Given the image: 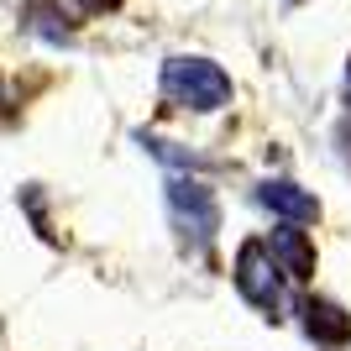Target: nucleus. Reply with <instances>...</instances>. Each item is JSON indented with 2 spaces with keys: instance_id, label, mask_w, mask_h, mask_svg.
<instances>
[{
  "instance_id": "nucleus-1",
  "label": "nucleus",
  "mask_w": 351,
  "mask_h": 351,
  "mask_svg": "<svg viewBox=\"0 0 351 351\" xmlns=\"http://www.w3.org/2000/svg\"><path fill=\"white\" fill-rule=\"evenodd\" d=\"M162 95H168L178 110L215 116V110H226V105H231V73L220 69L215 58L178 53V58L162 63Z\"/></svg>"
},
{
  "instance_id": "nucleus-2",
  "label": "nucleus",
  "mask_w": 351,
  "mask_h": 351,
  "mask_svg": "<svg viewBox=\"0 0 351 351\" xmlns=\"http://www.w3.org/2000/svg\"><path fill=\"white\" fill-rule=\"evenodd\" d=\"M236 289H241L247 304L278 309V299H283V267H278V257L267 252V241H241V252H236Z\"/></svg>"
},
{
  "instance_id": "nucleus-3",
  "label": "nucleus",
  "mask_w": 351,
  "mask_h": 351,
  "mask_svg": "<svg viewBox=\"0 0 351 351\" xmlns=\"http://www.w3.org/2000/svg\"><path fill=\"white\" fill-rule=\"evenodd\" d=\"M168 210H173L178 231L189 236L194 247H205L210 236L220 231V205H215V194H210L205 184H194V178H173V184H168Z\"/></svg>"
},
{
  "instance_id": "nucleus-4",
  "label": "nucleus",
  "mask_w": 351,
  "mask_h": 351,
  "mask_svg": "<svg viewBox=\"0 0 351 351\" xmlns=\"http://www.w3.org/2000/svg\"><path fill=\"white\" fill-rule=\"evenodd\" d=\"M257 199H263V210H273L283 226H304V220L320 215L315 194H304L299 184H289V178H267L263 189H257Z\"/></svg>"
},
{
  "instance_id": "nucleus-5",
  "label": "nucleus",
  "mask_w": 351,
  "mask_h": 351,
  "mask_svg": "<svg viewBox=\"0 0 351 351\" xmlns=\"http://www.w3.org/2000/svg\"><path fill=\"white\" fill-rule=\"evenodd\" d=\"M267 252L278 257V267L289 278H309L315 273V247H309V236L299 226H278V231L267 236Z\"/></svg>"
},
{
  "instance_id": "nucleus-6",
  "label": "nucleus",
  "mask_w": 351,
  "mask_h": 351,
  "mask_svg": "<svg viewBox=\"0 0 351 351\" xmlns=\"http://www.w3.org/2000/svg\"><path fill=\"white\" fill-rule=\"evenodd\" d=\"M304 330H309V341H320V346H346L351 341V315H341L330 299H309L304 304Z\"/></svg>"
},
{
  "instance_id": "nucleus-7",
  "label": "nucleus",
  "mask_w": 351,
  "mask_h": 351,
  "mask_svg": "<svg viewBox=\"0 0 351 351\" xmlns=\"http://www.w3.org/2000/svg\"><path fill=\"white\" fill-rule=\"evenodd\" d=\"M58 5H69V11H100V5H110V0H58Z\"/></svg>"
}]
</instances>
